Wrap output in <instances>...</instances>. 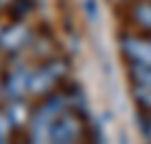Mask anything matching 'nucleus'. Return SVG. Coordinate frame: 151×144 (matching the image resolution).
Listing matches in <instances>:
<instances>
[{
    "instance_id": "4",
    "label": "nucleus",
    "mask_w": 151,
    "mask_h": 144,
    "mask_svg": "<svg viewBox=\"0 0 151 144\" xmlns=\"http://www.w3.org/2000/svg\"><path fill=\"white\" fill-rule=\"evenodd\" d=\"M133 81L135 86L151 90V65H133Z\"/></svg>"
},
{
    "instance_id": "1",
    "label": "nucleus",
    "mask_w": 151,
    "mask_h": 144,
    "mask_svg": "<svg viewBox=\"0 0 151 144\" xmlns=\"http://www.w3.org/2000/svg\"><path fill=\"white\" fill-rule=\"evenodd\" d=\"M122 50L133 65H151V41H145L140 36L122 38Z\"/></svg>"
},
{
    "instance_id": "3",
    "label": "nucleus",
    "mask_w": 151,
    "mask_h": 144,
    "mask_svg": "<svg viewBox=\"0 0 151 144\" xmlns=\"http://www.w3.org/2000/svg\"><path fill=\"white\" fill-rule=\"evenodd\" d=\"M133 20L138 23L142 29L151 32V2H138L133 7Z\"/></svg>"
},
{
    "instance_id": "2",
    "label": "nucleus",
    "mask_w": 151,
    "mask_h": 144,
    "mask_svg": "<svg viewBox=\"0 0 151 144\" xmlns=\"http://www.w3.org/2000/svg\"><path fill=\"white\" fill-rule=\"evenodd\" d=\"M79 135V124H77L72 117H63L52 122L50 128V138L57 140V142H68V140H75Z\"/></svg>"
},
{
    "instance_id": "5",
    "label": "nucleus",
    "mask_w": 151,
    "mask_h": 144,
    "mask_svg": "<svg viewBox=\"0 0 151 144\" xmlns=\"http://www.w3.org/2000/svg\"><path fill=\"white\" fill-rule=\"evenodd\" d=\"M142 133L147 135V140H151V117H145V122H142Z\"/></svg>"
}]
</instances>
